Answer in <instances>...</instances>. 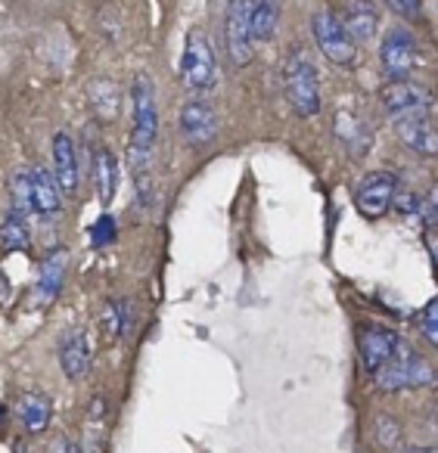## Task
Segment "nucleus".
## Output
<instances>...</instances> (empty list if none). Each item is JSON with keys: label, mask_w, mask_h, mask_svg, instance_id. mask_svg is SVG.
Here are the masks:
<instances>
[{"label": "nucleus", "mask_w": 438, "mask_h": 453, "mask_svg": "<svg viewBox=\"0 0 438 453\" xmlns=\"http://www.w3.org/2000/svg\"><path fill=\"white\" fill-rule=\"evenodd\" d=\"M224 44L227 57L237 69L252 63L255 57V35H252V0H227L224 16Z\"/></svg>", "instance_id": "nucleus-3"}, {"label": "nucleus", "mask_w": 438, "mask_h": 453, "mask_svg": "<svg viewBox=\"0 0 438 453\" xmlns=\"http://www.w3.org/2000/svg\"><path fill=\"white\" fill-rule=\"evenodd\" d=\"M57 357L59 366H63V376L69 382H82L90 372V364H94V348H90V335L84 326H72L59 335L57 345Z\"/></svg>", "instance_id": "nucleus-9"}, {"label": "nucleus", "mask_w": 438, "mask_h": 453, "mask_svg": "<svg viewBox=\"0 0 438 453\" xmlns=\"http://www.w3.org/2000/svg\"><path fill=\"white\" fill-rule=\"evenodd\" d=\"M339 22L345 26V32L351 35L355 44H367L379 28V10L370 0H345Z\"/></svg>", "instance_id": "nucleus-14"}, {"label": "nucleus", "mask_w": 438, "mask_h": 453, "mask_svg": "<svg viewBox=\"0 0 438 453\" xmlns=\"http://www.w3.org/2000/svg\"><path fill=\"white\" fill-rule=\"evenodd\" d=\"M90 242H94L97 249H106L115 242V220L109 218V214H100V218L94 220V226H90Z\"/></svg>", "instance_id": "nucleus-28"}, {"label": "nucleus", "mask_w": 438, "mask_h": 453, "mask_svg": "<svg viewBox=\"0 0 438 453\" xmlns=\"http://www.w3.org/2000/svg\"><path fill=\"white\" fill-rule=\"evenodd\" d=\"M382 4L401 19H419L423 16V0H382Z\"/></svg>", "instance_id": "nucleus-30"}, {"label": "nucleus", "mask_w": 438, "mask_h": 453, "mask_svg": "<svg viewBox=\"0 0 438 453\" xmlns=\"http://www.w3.org/2000/svg\"><path fill=\"white\" fill-rule=\"evenodd\" d=\"M82 453H97V450H90V447H88V450H82Z\"/></svg>", "instance_id": "nucleus-34"}, {"label": "nucleus", "mask_w": 438, "mask_h": 453, "mask_svg": "<svg viewBox=\"0 0 438 453\" xmlns=\"http://www.w3.org/2000/svg\"><path fill=\"white\" fill-rule=\"evenodd\" d=\"M419 329H423L426 342H429L432 348H438V296L426 304L423 317H419Z\"/></svg>", "instance_id": "nucleus-29"}, {"label": "nucleus", "mask_w": 438, "mask_h": 453, "mask_svg": "<svg viewBox=\"0 0 438 453\" xmlns=\"http://www.w3.org/2000/svg\"><path fill=\"white\" fill-rule=\"evenodd\" d=\"M404 453H438V447H411V450Z\"/></svg>", "instance_id": "nucleus-33"}, {"label": "nucleus", "mask_w": 438, "mask_h": 453, "mask_svg": "<svg viewBox=\"0 0 438 453\" xmlns=\"http://www.w3.org/2000/svg\"><path fill=\"white\" fill-rule=\"evenodd\" d=\"M426 385H435V370L423 354L407 345V388H426Z\"/></svg>", "instance_id": "nucleus-26"}, {"label": "nucleus", "mask_w": 438, "mask_h": 453, "mask_svg": "<svg viewBox=\"0 0 438 453\" xmlns=\"http://www.w3.org/2000/svg\"><path fill=\"white\" fill-rule=\"evenodd\" d=\"M373 382H376V388H382V391H404L407 388V342H401L395 357L388 360L382 370L373 372Z\"/></svg>", "instance_id": "nucleus-20"}, {"label": "nucleus", "mask_w": 438, "mask_h": 453, "mask_svg": "<svg viewBox=\"0 0 438 453\" xmlns=\"http://www.w3.org/2000/svg\"><path fill=\"white\" fill-rule=\"evenodd\" d=\"M373 432H376V441H379L386 450H395V447L401 444V426L395 416H376L373 419Z\"/></svg>", "instance_id": "nucleus-27"}, {"label": "nucleus", "mask_w": 438, "mask_h": 453, "mask_svg": "<svg viewBox=\"0 0 438 453\" xmlns=\"http://www.w3.org/2000/svg\"><path fill=\"white\" fill-rule=\"evenodd\" d=\"M280 26V0H252V35L255 41H270Z\"/></svg>", "instance_id": "nucleus-21"}, {"label": "nucleus", "mask_w": 438, "mask_h": 453, "mask_svg": "<svg viewBox=\"0 0 438 453\" xmlns=\"http://www.w3.org/2000/svg\"><path fill=\"white\" fill-rule=\"evenodd\" d=\"M283 88H286V100L301 119H314L320 115L324 106V96H320V78H317V65L308 57V50L295 47L289 50L286 65H283Z\"/></svg>", "instance_id": "nucleus-2"}, {"label": "nucleus", "mask_w": 438, "mask_h": 453, "mask_svg": "<svg viewBox=\"0 0 438 453\" xmlns=\"http://www.w3.org/2000/svg\"><path fill=\"white\" fill-rule=\"evenodd\" d=\"M429 211H432V214H435V218H438V183H435V187L429 189Z\"/></svg>", "instance_id": "nucleus-32"}, {"label": "nucleus", "mask_w": 438, "mask_h": 453, "mask_svg": "<svg viewBox=\"0 0 438 453\" xmlns=\"http://www.w3.org/2000/svg\"><path fill=\"white\" fill-rule=\"evenodd\" d=\"M47 453H82V447H78L69 434H57V438L47 444Z\"/></svg>", "instance_id": "nucleus-31"}, {"label": "nucleus", "mask_w": 438, "mask_h": 453, "mask_svg": "<svg viewBox=\"0 0 438 453\" xmlns=\"http://www.w3.org/2000/svg\"><path fill=\"white\" fill-rule=\"evenodd\" d=\"M94 183H97V196H100L103 205L115 199V189H119V158L109 146H100L94 152Z\"/></svg>", "instance_id": "nucleus-18"}, {"label": "nucleus", "mask_w": 438, "mask_h": 453, "mask_svg": "<svg viewBox=\"0 0 438 453\" xmlns=\"http://www.w3.org/2000/svg\"><path fill=\"white\" fill-rule=\"evenodd\" d=\"M398 187H401L398 174H392V171H370V174H364L355 189V205L361 211V218L367 220L386 218L395 205Z\"/></svg>", "instance_id": "nucleus-5"}, {"label": "nucleus", "mask_w": 438, "mask_h": 453, "mask_svg": "<svg viewBox=\"0 0 438 453\" xmlns=\"http://www.w3.org/2000/svg\"><path fill=\"white\" fill-rule=\"evenodd\" d=\"M90 103H94L97 115H100L103 121H113L115 115H119V106H121V90L115 81H109V78H100V81L90 84Z\"/></svg>", "instance_id": "nucleus-24"}, {"label": "nucleus", "mask_w": 438, "mask_h": 453, "mask_svg": "<svg viewBox=\"0 0 438 453\" xmlns=\"http://www.w3.org/2000/svg\"><path fill=\"white\" fill-rule=\"evenodd\" d=\"M20 416H22V426H26L28 432H44V428L51 426V416H53L51 397L41 395V391H28V395H22Z\"/></svg>", "instance_id": "nucleus-19"}, {"label": "nucleus", "mask_w": 438, "mask_h": 453, "mask_svg": "<svg viewBox=\"0 0 438 453\" xmlns=\"http://www.w3.org/2000/svg\"><path fill=\"white\" fill-rule=\"evenodd\" d=\"M379 63L388 81H407L417 69V38L407 28H388L379 44Z\"/></svg>", "instance_id": "nucleus-6"}, {"label": "nucleus", "mask_w": 438, "mask_h": 453, "mask_svg": "<svg viewBox=\"0 0 438 453\" xmlns=\"http://www.w3.org/2000/svg\"><path fill=\"white\" fill-rule=\"evenodd\" d=\"M0 246L7 252H28L32 249V226H28V218H20V214L10 211L7 220L0 224Z\"/></svg>", "instance_id": "nucleus-22"}, {"label": "nucleus", "mask_w": 438, "mask_h": 453, "mask_svg": "<svg viewBox=\"0 0 438 453\" xmlns=\"http://www.w3.org/2000/svg\"><path fill=\"white\" fill-rule=\"evenodd\" d=\"M181 72L190 90H206L215 84V50H212V41H208V35L202 32V28H193V32L187 35Z\"/></svg>", "instance_id": "nucleus-7"}, {"label": "nucleus", "mask_w": 438, "mask_h": 453, "mask_svg": "<svg viewBox=\"0 0 438 453\" xmlns=\"http://www.w3.org/2000/svg\"><path fill=\"white\" fill-rule=\"evenodd\" d=\"M382 109H386L392 119H401V115H417V112H429L435 106V96L426 84L417 81H388L379 94Z\"/></svg>", "instance_id": "nucleus-8"}, {"label": "nucleus", "mask_w": 438, "mask_h": 453, "mask_svg": "<svg viewBox=\"0 0 438 453\" xmlns=\"http://www.w3.org/2000/svg\"><path fill=\"white\" fill-rule=\"evenodd\" d=\"M32 174V196H35V214H44V218H57L63 211V189H59L53 171L47 168H28Z\"/></svg>", "instance_id": "nucleus-17"}, {"label": "nucleus", "mask_w": 438, "mask_h": 453, "mask_svg": "<svg viewBox=\"0 0 438 453\" xmlns=\"http://www.w3.org/2000/svg\"><path fill=\"white\" fill-rule=\"evenodd\" d=\"M51 146H53V177H57L63 196H75L78 183H82V165H78L75 140H72V134L57 131Z\"/></svg>", "instance_id": "nucleus-13"}, {"label": "nucleus", "mask_w": 438, "mask_h": 453, "mask_svg": "<svg viewBox=\"0 0 438 453\" xmlns=\"http://www.w3.org/2000/svg\"><path fill=\"white\" fill-rule=\"evenodd\" d=\"M10 211L20 218L35 214V196H32V174L26 168H16L10 177Z\"/></svg>", "instance_id": "nucleus-23"}, {"label": "nucleus", "mask_w": 438, "mask_h": 453, "mask_svg": "<svg viewBox=\"0 0 438 453\" xmlns=\"http://www.w3.org/2000/svg\"><path fill=\"white\" fill-rule=\"evenodd\" d=\"M103 329H106L109 339H121V335L131 333V308L121 298H109L103 304Z\"/></svg>", "instance_id": "nucleus-25"}, {"label": "nucleus", "mask_w": 438, "mask_h": 453, "mask_svg": "<svg viewBox=\"0 0 438 453\" xmlns=\"http://www.w3.org/2000/svg\"><path fill=\"white\" fill-rule=\"evenodd\" d=\"M66 271H69V252L66 249H53L44 258L38 271V283H35V296H38L41 304H53L63 292L66 283Z\"/></svg>", "instance_id": "nucleus-15"}, {"label": "nucleus", "mask_w": 438, "mask_h": 453, "mask_svg": "<svg viewBox=\"0 0 438 453\" xmlns=\"http://www.w3.org/2000/svg\"><path fill=\"white\" fill-rule=\"evenodd\" d=\"M131 174H150V156L159 137V106H156V88L146 75H134L131 84Z\"/></svg>", "instance_id": "nucleus-1"}, {"label": "nucleus", "mask_w": 438, "mask_h": 453, "mask_svg": "<svg viewBox=\"0 0 438 453\" xmlns=\"http://www.w3.org/2000/svg\"><path fill=\"white\" fill-rule=\"evenodd\" d=\"M177 127H181V137L187 140V146H206L218 137V112L208 100L193 96L184 103Z\"/></svg>", "instance_id": "nucleus-11"}, {"label": "nucleus", "mask_w": 438, "mask_h": 453, "mask_svg": "<svg viewBox=\"0 0 438 453\" xmlns=\"http://www.w3.org/2000/svg\"><path fill=\"white\" fill-rule=\"evenodd\" d=\"M395 137L401 140V146H407L417 156H438V125L432 121L429 112H417V115H401L392 119Z\"/></svg>", "instance_id": "nucleus-10"}, {"label": "nucleus", "mask_w": 438, "mask_h": 453, "mask_svg": "<svg viewBox=\"0 0 438 453\" xmlns=\"http://www.w3.org/2000/svg\"><path fill=\"white\" fill-rule=\"evenodd\" d=\"M401 339L395 329L388 326H364L361 335H357V354H361V366L373 376L376 370L388 364L398 351Z\"/></svg>", "instance_id": "nucleus-12"}, {"label": "nucleus", "mask_w": 438, "mask_h": 453, "mask_svg": "<svg viewBox=\"0 0 438 453\" xmlns=\"http://www.w3.org/2000/svg\"><path fill=\"white\" fill-rule=\"evenodd\" d=\"M311 35L317 50L324 53L330 63L336 65H351L357 57V47L351 41V35L345 32V26L339 22V16L332 10H317L311 16Z\"/></svg>", "instance_id": "nucleus-4"}, {"label": "nucleus", "mask_w": 438, "mask_h": 453, "mask_svg": "<svg viewBox=\"0 0 438 453\" xmlns=\"http://www.w3.org/2000/svg\"><path fill=\"white\" fill-rule=\"evenodd\" d=\"M332 131H336V140L342 143V150L351 152L355 158H361L364 152H370V146H373V131L367 127V121H361L355 112H348V109L336 115Z\"/></svg>", "instance_id": "nucleus-16"}]
</instances>
